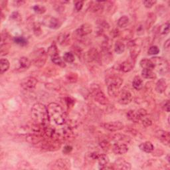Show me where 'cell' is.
I'll list each match as a JSON object with an SVG mask.
<instances>
[{"mask_svg": "<svg viewBox=\"0 0 170 170\" xmlns=\"http://www.w3.org/2000/svg\"><path fill=\"white\" fill-rule=\"evenodd\" d=\"M155 136L158 140H160L163 144L166 146L169 145L170 140V134L168 132L162 130H157L155 132Z\"/></svg>", "mask_w": 170, "mask_h": 170, "instance_id": "12", "label": "cell"}, {"mask_svg": "<svg viewBox=\"0 0 170 170\" xmlns=\"http://www.w3.org/2000/svg\"><path fill=\"white\" fill-rule=\"evenodd\" d=\"M51 61L53 63L56 65H58L61 67H65L66 65L65 63L64 62V60L62 59L59 56H55V57L51 58Z\"/></svg>", "mask_w": 170, "mask_h": 170, "instance_id": "40", "label": "cell"}, {"mask_svg": "<svg viewBox=\"0 0 170 170\" xmlns=\"http://www.w3.org/2000/svg\"><path fill=\"white\" fill-rule=\"evenodd\" d=\"M156 1H154V0H146V1H144L143 3L144 5V6L146 8H151L156 3Z\"/></svg>", "mask_w": 170, "mask_h": 170, "instance_id": "48", "label": "cell"}, {"mask_svg": "<svg viewBox=\"0 0 170 170\" xmlns=\"http://www.w3.org/2000/svg\"><path fill=\"white\" fill-rule=\"evenodd\" d=\"M134 63L135 60L130 58L128 60L122 62L120 65L119 66V69L124 72H130L131 71L134 67Z\"/></svg>", "mask_w": 170, "mask_h": 170, "instance_id": "18", "label": "cell"}, {"mask_svg": "<svg viewBox=\"0 0 170 170\" xmlns=\"http://www.w3.org/2000/svg\"><path fill=\"white\" fill-rule=\"evenodd\" d=\"M133 96L129 90L123 89L118 94V103L122 105H127L132 101Z\"/></svg>", "mask_w": 170, "mask_h": 170, "instance_id": "10", "label": "cell"}, {"mask_svg": "<svg viewBox=\"0 0 170 170\" xmlns=\"http://www.w3.org/2000/svg\"><path fill=\"white\" fill-rule=\"evenodd\" d=\"M100 146L102 148H103L104 150H108L110 147V144L109 142V141L106 140H103L100 143Z\"/></svg>", "mask_w": 170, "mask_h": 170, "instance_id": "49", "label": "cell"}, {"mask_svg": "<svg viewBox=\"0 0 170 170\" xmlns=\"http://www.w3.org/2000/svg\"><path fill=\"white\" fill-rule=\"evenodd\" d=\"M47 109L50 121H53L59 126L63 125L66 121V116L62 107L57 103H51L48 105Z\"/></svg>", "mask_w": 170, "mask_h": 170, "instance_id": "2", "label": "cell"}, {"mask_svg": "<svg viewBox=\"0 0 170 170\" xmlns=\"http://www.w3.org/2000/svg\"><path fill=\"white\" fill-rule=\"evenodd\" d=\"M104 2H93V4L90 6V11L93 13H97L98 11L103 9L104 5H103Z\"/></svg>", "mask_w": 170, "mask_h": 170, "instance_id": "28", "label": "cell"}, {"mask_svg": "<svg viewBox=\"0 0 170 170\" xmlns=\"http://www.w3.org/2000/svg\"><path fill=\"white\" fill-rule=\"evenodd\" d=\"M97 160L98 162V166L100 169H105L106 167L109 165V158L106 154H100Z\"/></svg>", "mask_w": 170, "mask_h": 170, "instance_id": "20", "label": "cell"}, {"mask_svg": "<svg viewBox=\"0 0 170 170\" xmlns=\"http://www.w3.org/2000/svg\"><path fill=\"white\" fill-rule=\"evenodd\" d=\"M106 83L107 86L110 85V86H114L118 88H120L123 83V80L118 76L112 75L106 78Z\"/></svg>", "mask_w": 170, "mask_h": 170, "instance_id": "15", "label": "cell"}, {"mask_svg": "<svg viewBox=\"0 0 170 170\" xmlns=\"http://www.w3.org/2000/svg\"><path fill=\"white\" fill-rule=\"evenodd\" d=\"M156 20V15L152 13H149L148 16V18H147V20L146 22V29H150V28H151L153 26V25L154 24Z\"/></svg>", "mask_w": 170, "mask_h": 170, "instance_id": "31", "label": "cell"}, {"mask_svg": "<svg viewBox=\"0 0 170 170\" xmlns=\"http://www.w3.org/2000/svg\"><path fill=\"white\" fill-rule=\"evenodd\" d=\"M140 65L143 69H150L154 70L155 69V66L151 59H143L140 62Z\"/></svg>", "mask_w": 170, "mask_h": 170, "instance_id": "24", "label": "cell"}, {"mask_svg": "<svg viewBox=\"0 0 170 170\" xmlns=\"http://www.w3.org/2000/svg\"><path fill=\"white\" fill-rule=\"evenodd\" d=\"M170 41L169 39H167V40L165 42V44H164V49L166 50H168L169 49V46H170Z\"/></svg>", "mask_w": 170, "mask_h": 170, "instance_id": "55", "label": "cell"}, {"mask_svg": "<svg viewBox=\"0 0 170 170\" xmlns=\"http://www.w3.org/2000/svg\"><path fill=\"white\" fill-rule=\"evenodd\" d=\"M84 5V2L83 1H78L76 2L75 3V9L77 11H81Z\"/></svg>", "mask_w": 170, "mask_h": 170, "instance_id": "50", "label": "cell"}, {"mask_svg": "<svg viewBox=\"0 0 170 170\" xmlns=\"http://www.w3.org/2000/svg\"><path fill=\"white\" fill-rule=\"evenodd\" d=\"M15 3H16V5H18V6H20V5H22L24 3H25V2L24 1H16L15 2Z\"/></svg>", "mask_w": 170, "mask_h": 170, "instance_id": "56", "label": "cell"}, {"mask_svg": "<svg viewBox=\"0 0 170 170\" xmlns=\"http://www.w3.org/2000/svg\"><path fill=\"white\" fill-rule=\"evenodd\" d=\"M65 102H66V104H67V106H69V107L72 106L73 104H74V103H75L74 100H72V99L71 98H70V97H66V98H65Z\"/></svg>", "mask_w": 170, "mask_h": 170, "instance_id": "51", "label": "cell"}, {"mask_svg": "<svg viewBox=\"0 0 170 170\" xmlns=\"http://www.w3.org/2000/svg\"><path fill=\"white\" fill-rule=\"evenodd\" d=\"M112 151L115 154L122 155L128 151V147L126 144L114 143L112 146Z\"/></svg>", "mask_w": 170, "mask_h": 170, "instance_id": "17", "label": "cell"}, {"mask_svg": "<svg viewBox=\"0 0 170 170\" xmlns=\"http://www.w3.org/2000/svg\"><path fill=\"white\" fill-rule=\"evenodd\" d=\"M33 32H34V34L36 36H40L41 35L42 33V30H41V28L40 27V25H39L38 24H33Z\"/></svg>", "mask_w": 170, "mask_h": 170, "instance_id": "46", "label": "cell"}, {"mask_svg": "<svg viewBox=\"0 0 170 170\" xmlns=\"http://www.w3.org/2000/svg\"><path fill=\"white\" fill-rule=\"evenodd\" d=\"M160 53V49L158 47L154 45V46H151L149 48L148 50V54L149 55H156Z\"/></svg>", "mask_w": 170, "mask_h": 170, "instance_id": "45", "label": "cell"}, {"mask_svg": "<svg viewBox=\"0 0 170 170\" xmlns=\"http://www.w3.org/2000/svg\"><path fill=\"white\" fill-rule=\"evenodd\" d=\"M129 21L130 20L129 18H128V16L124 15L118 19V26L120 28H125L129 24Z\"/></svg>", "mask_w": 170, "mask_h": 170, "instance_id": "36", "label": "cell"}, {"mask_svg": "<svg viewBox=\"0 0 170 170\" xmlns=\"http://www.w3.org/2000/svg\"><path fill=\"white\" fill-rule=\"evenodd\" d=\"M132 87L134 89L140 90L143 88V81L141 80V78L140 77H135L134 80L132 81Z\"/></svg>", "mask_w": 170, "mask_h": 170, "instance_id": "30", "label": "cell"}, {"mask_svg": "<svg viewBox=\"0 0 170 170\" xmlns=\"http://www.w3.org/2000/svg\"><path fill=\"white\" fill-rule=\"evenodd\" d=\"M144 26L141 24L139 25L137 28V33L138 34V35H141V34L144 33Z\"/></svg>", "mask_w": 170, "mask_h": 170, "instance_id": "53", "label": "cell"}, {"mask_svg": "<svg viewBox=\"0 0 170 170\" xmlns=\"http://www.w3.org/2000/svg\"><path fill=\"white\" fill-rule=\"evenodd\" d=\"M0 66H1V74H3L4 72H6L9 68L10 63L8 59H2L0 61Z\"/></svg>", "mask_w": 170, "mask_h": 170, "instance_id": "34", "label": "cell"}, {"mask_svg": "<svg viewBox=\"0 0 170 170\" xmlns=\"http://www.w3.org/2000/svg\"><path fill=\"white\" fill-rule=\"evenodd\" d=\"M167 87V84L166 81V79L161 78L156 82V91L158 93H163L166 91V90Z\"/></svg>", "mask_w": 170, "mask_h": 170, "instance_id": "21", "label": "cell"}, {"mask_svg": "<svg viewBox=\"0 0 170 170\" xmlns=\"http://www.w3.org/2000/svg\"><path fill=\"white\" fill-rule=\"evenodd\" d=\"M151 61L154 63L155 68H157L158 72L162 75H166L169 69V65L166 59L161 57H153Z\"/></svg>", "mask_w": 170, "mask_h": 170, "instance_id": "5", "label": "cell"}, {"mask_svg": "<svg viewBox=\"0 0 170 170\" xmlns=\"http://www.w3.org/2000/svg\"><path fill=\"white\" fill-rule=\"evenodd\" d=\"M47 54L50 56V58L55 57V56H59V50L55 43H53L48 48Z\"/></svg>", "mask_w": 170, "mask_h": 170, "instance_id": "29", "label": "cell"}, {"mask_svg": "<svg viewBox=\"0 0 170 170\" xmlns=\"http://www.w3.org/2000/svg\"><path fill=\"white\" fill-rule=\"evenodd\" d=\"M93 31L92 25L88 24H84L79 27L75 31V35L78 38H83L84 36L88 35Z\"/></svg>", "mask_w": 170, "mask_h": 170, "instance_id": "11", "label": "cell"}, {"mask_svg": "<svg viewBox=\"0 0 170 170\" xmlns=\"http://www.w3.org/2000/svg\"><path fill=\"white\" fill-rule=\"evenodd\" d=\"M114 169H125V170H129L131 169V164L129 162H126L124 159L122 158H119V159L116 160L114 162V165H113Z\"/></svg>", "mask_w": 170, "mask_h": 170, "instance_id": "16", "label": "cell"}, {"mask_svg": "<svg viewBox=\"0 0 170 170\" xmlns=\"http://www.w3.org/2000/svg\"><path fill=\"white\" fill-rule=\"evenodd\" d=\"M127 118L129 120L134 123H138L140 121V119L138 116L136 110H130L127 113Z\"/></svg>", "mask_w": 170, "mask_h": 170, "instance_id": "27", "label": "cell"}, {"mask_svg": "<svg viewBox=\"0 0 170 170\" xmlns=\"http://www.w3.org/2000/svg\"><path fill=\"white\" fill-rule=\"evenodd\" d=\"M33 9L35 11V12L38 14H43L46 11V8L40 5H35V6H33Z\"/></svg>", "mask_w": 170, "mask_h": 170, "instance_id": "44", "label": "cell"}, {"mask_svg": "<svg viewBox=\"0 0 170 170\" xmlns=\"http://www.w3.org/2000/svg\"><path fill=\"white\" fill-rule=\"evenodd\" d=\"M169 23L167 22L166 24H163L160 27L159 32L162 34V35H167L169 32Z\"/></svg>", "mask_w": 170, "mask_h": 170, "instance_id": "39", "label": "cell"}, {"mask_svg": "<svg viewBox=\"0 0 170 170\" xmlns=\"http://www.w3.org/2000/svg\"><path fill=\"white\" fill-rule=\"evenodd\" d=\"M87 56L89 61H100V53L94 48L90 49L88 50Z\"/></svg>", "mask_w": 170, "mask_h": 170, "instance_id": "22", "label": "cell"}, {"mask_svg": "<svg viewBox=\"0 0 170 170\" xmlns=\"http://www.w3.org/2000/svg\"><path fill=\"white\" fill-rule=\"evenodd\" d=\"M141 76L147 79H154L156 77V75L153 72V70L150 69H143L141 71Z\"/></svg>", "mask_w": 170, "mask_h": 170, "instance_id": "35", "label": "cell"}, {"mask_svg": "<svg viewBox=\"0 0 170 170\" xmlns=\"http://www.w3.org/2000/svg\"><path fill=\"white\" fill-rule=\"evenodd\" d=\"M139 148L146 153H151L154 150V145L150 141H145L139 146Z\"/></svg>", "mask_w": 170, "mask_h": 170, "instance_id": "25", "label": "cell"}, {"mask_svg": "<svg viewBox=\"0 0 170 170\" xmlns=\"http://www.w3.org/2000/svg\"><path fill=\"white\" fill-rule=\"evenodd\" d=\"M66 78L68 81L70 82H76L78 80V75L76 73L74 72H70L69 74H67L66 76Z\"/></svg>", "mask_w": 170, "mask_h": 170, "instance_id": "43", "label": "cell"}, {"mask_svg": "<svg viewBox=\"0 0 170 170\" xmlns=\"http://www.w3.org/2000/svg\"><path fill=\"white\" fill-rule=\"evenodd\" d=\"M70 36V34L69 33H61L60 35L58 36L57 39L58 41L61 45H63L64 43H65L68 39H69Z\"/></svg>", "mask_w": 170, "mask_h": 170, "instance_id": "38", "label": "cell"}, {"mask_svg": "<svg viewBox=\"0 0 170 170\" xmlns=\"http://www.w3.org/2000/svg\"><path fill=\"white\" fill-rule=\"evenodd\" d=\"M141 122H142L143 125L145 127L150 126L151 124H153V121L151 120V118L150 117H148V116H147V115L144 118H143L142 119H141Z\"/></svg>", "mask_w": 170, "mask_h": 170, "instance_id": "47", "label": "cell"}, {"mask_svg": "<svg viewBox=\"0 0 170 170\" xmlns=\"http://www.w3.org/2000/svg\"><path fill=\"white\" fill-rule=\"evenodd\" d=\"M37 145L41 149L47 151H55L61 148V143L58 139L49 138V140H42Z\"/></svg>", "mask_w": 170, "mask_h": 170, "instance_id": "4", "label": "cell"}, {"mask_svg": "<svg viewBox=\"0 0 170 170\" xmlns=\"http://www.w3.org/2000/svg\"><path fill=\"white\" fill-rule=\"evenodd\" d=\"M32 63L29 59H28L25 56H23L20 58L19 61V69L21 71H25L28 69H29Z\"/></svg>", "mask_w": 170, "mask_h": 170, "instance_id": "23", "label": "cell"}, {"mask_svg": "<svg viewBox=\"0 0 170 170\" xmlns=\"http://www.w3.org/2000/svg\"><path fill=\"white\" fill-rule=\"evenodd\" d=\"M71 167V163L66 159H59L53 162L52 169H69Z\"/></svg>", "mask_w": 170, "mask_h": 170, "instance_id": "13", "label": "cell"}, {"mask_svg": "<svg viewBox=\"0 0 170 170\" xmlns=\"http://www.w3.org/2000/svg\"><path fill=\"white\" fill-rule=\"evenodd\" d=\"M125 49H126L125 45H124L122 42L120 41L116 42L114 45V50L117 54L120 55L123 53L124 52V50H125Z\"/></svg>", "mask_w": 170, "mask_h": 170, "instance_id": "33", "label": "cell"}, {"mask_svg": "<svg viewBox=\"0 0 170 170\" xmlns=\"http://www.w3.org/2000/svg\"><path fill=\"white\" fill-rule=\"evenodd\" d=\"M10 19L16 23H20L22 20V18L21 14L19 12H18V11H14V12L11 13Z\"/></svg>", "mask_w": 170, "mask_h": 170, "instance_id": "42", "label": "cell"}, {"mask_svg": "<svg viewBox=\"0 0 170 170\" xmlns=\"http://www.w3.org/2000/svg\"><path fill=\"white\" fill-rule=\"evenodd\" d=\"M14 42L21 46H25L27 44V40L24 37H15L13 39Z\"/></svg>", "mask_w": 170, "mask_h": 170, "instance_id": "41", "label": "cell"}, {"mask_svg": "<svg viewBox=\"0 0 170 170\" xmlns=\"http://www.w3.org/2000/svg\"><path fill=\"white\" fill-rule=\"evenodd\" d=\"M92 94L94 100L101 105H106L109 103V100L100 87L96 85L92 88Z\"/></svg>", "mask_w": 170, "mask_h": 170, "instance_id": "6", "label": "cell"}, {"mask_svg": "<svg viewBox=\"0 0 170 170\" xmlns=\"http://www.w3.org/2000/svg\"><path fill=\"white\" fill-rule=\"evenodd\" d=\"M31 116L33 120L36 124L43 127L49 126L50 119L48 114L47 106L42 103H35L32 106Z\"/></svg>", "mask_w": 170, "mask_h": 170, "instance_id": "1", "label": "cell"}, {"mask_svg": "<svg viewBox=\"0 0 170 170\" xmlns=\"http://www.w3.org/2000/svg\"><path fill=\"white\" fill-rule=\"evenodd\" d=\"M37 84V80L33 77H28L22 80L21 87L25 90H33L35 88Z\"/></svg>", "mask_w": 170, "mask_h": 170, "instance_id": "9", "label": "cell"}, {"mask_svg": "<svg viewBox=\"0 0 170 170\" xmlns=\"http://www.w3.org/2000/svg\"><path fill=\"white\" fill-rule=\"evenodd\" d=\"M113 140L115 141V143H124L126 144L128 143L130 141V138L126 136V135L124 134H115L114 136H113Z\"/></svg>", "mask_w": 170, "mask_h": 170, "instance_id": "26", "label": "cell"}, {"mask_svg": "<svg viewBox=\"0 0 170 170\" xmlns=\"http://www.w3.org/2000/svg\"><path fill=\"white\" fill-rule=\"evenodd\" d=\"M72 150V147L71 146L67 145V146H65V148L63 149V153L65 154H69V153H71Z\"/></svg>", "mask_w": 170, "mask_h": 170, "instance_id": "52", "label": "cell"}, {"mask_svg": "<svg viewBox=\"0 0 170 170\" xmlns=\"http://www.w3.org/2000/svg\"><path fill=\"white\" fill-rule=\"evenodd\" d=\"M141 40L140 39H135L129 41L127 43V47L130 50V58L135 60L141 51Z\"/></svg>", "mask_w": 170, "mask_h": 170, "instance_id": "7", "label": "cell"}, {"mask_svg": "<svg viewBox=\"0 0 170 170\" xmlns=\"http://www.w3.org/2000/svg\"><path fill=\"white\" fill-rule=\"evenodd\" d=\"M31 63L37 67H42L47 61V53L43 48H39L31 54Z\"/></svg>", "mask_w": 170, "mask_h": 170, "instance_id": "3", "label": "cell"}, {"mask_svg": "<svg viewBox=\"0 0 170 170\" xmlns=\"http://www.w3.org/2000/svg\"><path fill=\"white\" fill-rule=\"evenodd\" d=\"M43 140L42 135L35 134H29L26 135V140L28 142L32 144H38Z\"/></svg>", "mask_w": 170, "mask_h": 170, "instance_id": "19", "label": "cell"}, {"mask_svg": "<svg viewBox=\"0 0 170 170\" xmlns=\"http://www.w3.org/2000/svg\"><path fill=\"white\" fill-rule=\"evenodd\" d=\"M169 106H170L169 101L167 100L165 103V104H164V105H163V109L165 110L167 112H169Z\"/></svg>", "mask_w": 170, "mask_h": 170, "instance_id": "54", "label": "cell"}, {"mask_svg": "<svg viewBox=\"0 0 170 170\" xmlns=\"http://www.w3.org/2000/svg\"><path fill=\"white\" fill-rule=\"evenodd\" d=\"M104 129L109 130L110 132H117L122 130L124 128V124L120 121H114L109 122H104L100 124Z\"/></svg>", "mask_w": 170, "mask_h": 170, "instance_id": "8", "label": "cell"}, {"mask_svg": "<svg viewBox=\"0 0 170 170\" xmlns=\"http://www.w3.org/2000/svg\"><path fill=\"white\" fill-rule=\"evenodd\" d=\"M45 25L53 29H57L61 27V23L55 18L47 16L44 19Z\"/></svg>", "mask_w": 170, "mask_h": 170, "instance_id": "14", "label": "cell"}, {"mask_svg": "<svg viewBox=\"0 0 170 170\" xmlns=\"http://www.w3.org/2000/svg\"><path fill=\"white\" fill-rule=\"evenodd\" d=\"M107 88L108 93H109V96H112V97H116V96H118L119 93H120V88L118 87L109 85V86H107Z\"/></svg>", "mask_w": 170, "mask_h": 170, "instance_id": "32", "label": "cell"}, {"mask_svg": "<svg viewBox=\"0 0 170 170\" xmlns=\"http://www.w3.org/2000/svg\"><path fill=\"white\" fill-rule=\"evenodd\" d=\"M63 60L68 63H72L75 61V56L71 52H66L63 55Z\"/></svg>", "mask_w": 170, "mask_h": 170, "instance_id": "37", "label": "cell"}]
</instances>
